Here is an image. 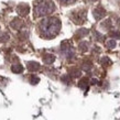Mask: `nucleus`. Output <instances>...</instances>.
I'll return each mask as SVG.
<instances>
[{
  "mask_svg": "<svg viewBox=\"0 0 120 120\" xmlns=\"http://www.w3.org/2000/svg\"><path fill=\"white\" fill-rule=\"evenodd\" d=\"M61 29V21L57 18H47L44 19L40 23V30L42 34L46 38L55 37Z\"/></svg>",
  "mask_w": 120,
  "mask_h": 120,
  "instance_id": "nucleus-1",
  "label": "nucleus"
},
{
  "mask_svg": "<svg viewBox=\"0 0 120 120\" xmlns=\"http://www.w3.org/2000/svg\"><path fill=\"white\" fill-rule=\"evenodd\" d=\"M54 4L51 0H37L34 2V15L35 17H43L54 11Z\"/></svg>",
  "mask_w": 120,
  "mask_h": 120,
  "instance_id": "nucleus-2",
  "label": "nucleus"
},
{
  "mask_svg": "<svg viewBox=\"0 0 120 120\" xmlns=\"http://www.w3.org/2000/svg\"><path fill=\"white\" fill-rule=\"evenodd\" d=\"M72 20L77 24H82L86 20V11L85 10H76L72 13Z\"/></svg>",
  "mask_w": 120,
  "mask_h": 120,
  "instance_id": "nucleus-3",
  "label": "nucleus"
},
{
  "mask_svg": "<svg viewBox=\"0 0 120 120\" xmlns=\"http://www.w3.org/2000/svg\"><path fill=\"white\" fill-rule=\"evenodd\" d=\"M93 13H94V17L96 20H100V19H102L106 15V11L104 10V8L98 7V8L95 9Z\"/></svg>",
  "mask_w": 120,
  "mask_h": 120,
  "instance_id": "nucleus-4",
  "label": "nucleus"
},
{
  "mask_svg": "<svg viewBox=\"0 0 120 120\" xmlns=\"http://www.w3.org/2000/svg\"><path fill=\"white\" fill-rule=\"evenodd\" d=\"M17 11L20 15H26L29 13V6L26 4H19L18 8H17Z\"/></svg>",
  "mask_w": 120,
  "mask_h": 120,
  "instance_id": "nucleus-5",
  "label": "nucleus"
},
{
  "mask_svg": "<svg viewBox=\"0 0 120 120\" xmlns=\"http://www.w3.org/2000/svg\"><path fill=\"white\" fill-rule=\"evenodd\" d=\"M40 68V64L37 62H29L28 63V69L31 71V72H34L37 69Z\"/></svg>",
  "mask_w": 120,
  "mask_h": 120,
  "instance_id": "nucleus-6",
  "label": "nucleus"
},
{
  "mask_svg": "<svg viewBox=\"0 0 120 120\" xmlns=\"http://www.w3.org/2000/svg\"><path fill=\"white\" fill-rule=\"evenodd\" d=\"M43 60H44V62L46 63V64H52V63L54 62L55 56L54 55H52V54H46L43 57Z\"/></svg>",
  "mask_w": 120,
  "mask_h": 120,
  "instance_id": "nucleus-7",
  "label": "nucleus"
},
{
  "mask_svg": "<svg viewBox=\"0 0 120 120\" xmlns=\"http://www.w3.org/2000/svg\"><path fill=\"white\" fill-rule=\"evenodd\" d=\"M11 69H12L13 73H22V72H23V67H22L20 64H15V65H12Z\"/></svg>",
  "mask_w": 120,
  "mask_h": 120,
  "instance_id": "nucleus-8",
  "label": "nucleus"
},
{
  "mask_svg": "<svg viewBox=\"0 0 120 120\" xmlns=\"http://www.w3.org/2000/svg\"><path fill=\"white\" fill-rule=\"evenodd\" d=\"M11 26H13L15 29H19V28L22 26V21L21 20H19V19H15L13 21L11 22Z\"/></svg>",
  "mask_w": 120,
  "mask_h": 120,
  "instance_id": "nucleus-9",
  "label": "nucleus"
},
{
  "mask_svg": "<svg viewBox=\"0 0 120 120\" xmlns=\"http://www.w3.org/2000/svg\"><path fill=\"white\" fill-rule=\"evenodd\" d=\"M87 86H88V79L87 78L80 79V82H79V87L80 88H87Z\"/></svg>",
  "mask_w": 120,
  "mask_h": 120,
  "instance_id": "nucleus-10",
  "label": "nucleus"
},
{
  "mask_svg": "<svg viewBox=\"0 0 120 120\" xmlns=\"http://www.w3.org/2000/svg\"><path fill=\"white\" fill-rule=\"evenodd\" d=\"M107 46L109 47V49H113V47L116 46V41L115 40H109L107 42Z\"/></svg>",
  "mask_w": 120,
  "mask_h": 120,
  "instance_id": "nucleus-11",
  "label": "nucleus"
},
{
  "mask_svg": "<svg viewBox=\"0 0 120 120\" xmlns=\"http://www.w3.org/2000/svg\"><path fill=\"white\" fill-rule=\"evenodd\" d=\"M109 35L112 38H116V39H120V33L118 32V31H111V32L109 33Z\"/></svg>",
  "mask_w": 120,
  "mask_h": 120,
  "instance_id": "nucleus-12",
  "label": "nucleus"
},
{
  "mask_svg": "<svg viewBox=\"0 0 120 120\" xmlns=\"http://www.w3.org/2000/svg\"><path fill=\"white\" fill-rule=\"evenodd\" d=\"M79 49H80V50H82L83 52L87 51V43H86V42H83V43H80V44H79Z\"/></svg>",
  "mask_w": 120,
  "mask_h": 120,
  "instance_id": "nucleus-13",
  "label": "nucleus"
},
{
  "mask_svg": "<svg viewBox=\"0 0 120 120\" xmlns=\"http://www.w3.org/2000/svg\"><path fill=\"white\" fill-rule=\"evenodd\" d=\"M100 62H101L104 65H108V64H110V60L109 58H107V57H104V58H101Z\"/></svg>",
  "mask_w": 120,
  "mask_h": 120,
  "instance_id": "nucleus-14",
  "label": "nucleus"
},
{
  "mask_svg": "<svg viewBox=\"0 0 120 120\" xmlns=\"http://www.w3.org/2000/svg\"><path fill=\"white\" fill-rule=\"evenodd\" d=\"M58 1L63 4H72V2H74L75 0H58Z\"/></svg>",
  "mask_w": 120,
  "mask_h": 120,
  "instance_id": "nucleus-15",
  "label": "nucleus"
},
{
  "mask_svg": "<svg viewBox=\"0 0 120 120\" xmlns=\"http://www.w3.org/2000/svg\"><path fill=\"white\" fill-rule=\"evenodd\" d=\"M30 80H31V84H37L38 82H39V78H38L37 76H31Z\"/></svg>",
  "mask_w": 120,
  "mask_h": 120,
  "instance_id": "nucleus-16",
  "label": "nucleus"
},
{
  "mask_svg": "<svg viewBox=\"0 0 120 120\" xmlns=\"http://www.w3.org/2000/svg\"><path fill=\"white\" fill-rule=\"evenodd\" d=\"M72 74H73V76L78 77L80 75V72L79 71H77V69H73V71H72Z\"/></svg>",
  "mask_w": 120,
  "mask_h": 120,
  "instance_id": "nucleus-17",
  "label": "nucleus"
},
{
  "mask_svg": "<svg viewBox=\"0 0 120 120\" xmlns=\"http://www.w3.org/2000/svg\"><path fill=\"white\" fill-rule=\"evenodd\" d=\"M62 79L64 80L65 83H68V82H69V78H68V76H65V77H63Z\"/></svg>",
  "mask_w": 120,
  "mask_h": 120,
  "instance_id": "nucleus-18",
  "label": "nucleus"
},
{
  "mask_svg": "<svg viewBox=\"0 0 120 120\" xmlns=\"http://www.w3.org/2000/svg\"><path fill=\"white\" fill-rule=\"evenodd\" d=\"M118 26H120V19H119V20H118Z\"/></svg>",
  "mask_w": 120,
  "mask_h": 120,
  "instance_id": "nucleus-19",
  "label": "nucleus"
},
{
  "mask_svg": "<svg viewBox=\"0 0 120 120\" xmlns=\"http://www.w3.org/2000/svg\"><path fill=\"white\" fill-rule=\"evenodd\" d=\"M88 1H97V0H88Z\"/></svg>",
  "mask_w": 120,
  "mask_h": 120,
  "instance_id": "nucleus-20",
  "label": "nucleus"
}]
</instances>
